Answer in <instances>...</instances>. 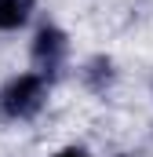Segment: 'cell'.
I'll return each instance as SVG.
<instances>
[{"label": "cell", "instance_id": "277c9868", "mask_svg": "<svg viewBox=\"0 0 153 157\" xmlns=\"http://www.w3.org/2000/svg\"><path fill=\"white\" fill-rule=\"evenodd\" d=\"M84 77H88L91 88H102V84H110L113 73H110V62H106V59H95V62L88 66V73H84Z\"/></svg>", "mask_w": 153, "mask_h": 157}, {"label": "cell", "instance_id": "3957f363", "mask_svg": "<svg viewBox=\"0 0 153 157\" xmlns=\"http://www.w3.org/2000/svg\"><path fill=\"white\" fill-rule=\"evenodd\" d=\"M33 11V0H0V29H18Z\"/></svg>", "mask_w": 153, "mask_h": 157}, {"label": "cell", "instance_id": "5b68a950", "mask_svg": "<svg viewBox=\"0 0 153 157\" xmlns=\"http://www.w3.org/2000/svg\"><path fill=\"white\" fill-rule=\"evenodd\" d=\"M55 157H88V150H80V146H66V150H58Z\"/></svg>", "mask_w": 153, "mask_h": 157}, {"label": "cell", "instance_id": "7a4b0ae2", "mask_svg": "<svg viewBox=\"0 0 153 157\" xmlns=\"http://www.w3.org/2000/svg\"><path fill=\"white\" fill-rule=\"evenodd\" d=\"M62 55H66V33L62 29H55V26H44L33 40V59H37V66H44V73L47 70H58L62 66Z\"/></svg>", "mask_w": 153, "mask_h": 157}, {"label": "cell", "instance_id": "6da1fadb", "mask_svg": "<svg viewBox=\"0 0 153 157\" xmlns=\"http://www.w3.org/2000/svg\"><path fill=\"white\" fill-rule=\"evenodd\" d=\"M40 102H44V80L37 73H22L0 88V113L4 117H29L40 110Z\"/></svg>", "mask_w": 153, "mask_h": 157}]
</instances>
